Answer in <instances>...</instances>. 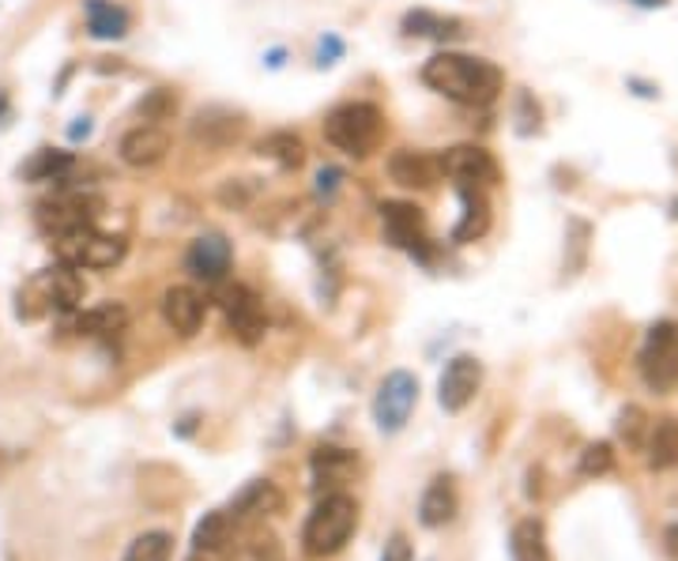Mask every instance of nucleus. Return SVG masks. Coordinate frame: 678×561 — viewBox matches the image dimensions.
<instances>
[{
  "label": "nucleus",
  "instance_id": "obj_40",
  "mask_svg": "<svg viewBox=\"0 0 678 561\" xmlns=\"http://www.w3.org/2000/svg\"><path fill=\"white\" fill-rule=\"evenodd\" d=\"M634 4H640V8H664L667 0H634Z\"/></svg>",
  "mask_w": 678,
  "mask_h": 561
},
{
  "label": "nucleus",
  "instance_id": "obj_34",
  "mask_svg": "<svg viewBox=\"0 0 678 561\" xmlns=\"http://www.w3.org/2000/svg\"><path fill=\"white\" fill-rule=\"evenodd\" d=\"M618 434L629 441V445H640V437H645V411L640 407H626L618 419Z\"/></svg>",
  "mask_w": 678,
  "mask_h": 561
},
{
  "label": "nucleus",
  "instance_id": "obj_19",
  "mask_svg": "<svg viewBox=\"0 0 678 561\" xmlns=\"http://www.w3.org/2000/svg\"><path fill=\"white\" fill-rule=\"evenodd\" d=\"M456 192H460L464 215L453 230V242L467 245V242H475V237H483L490 230V200H487V192L475 189V186H456Z\"/></svg>",
  "mask_w": 678,
  "mask_h": 561
},
{
  "label": "nucleus",
  "instance_id": "obj_7",
  "mask_svg": "<svg viewBox=\"0 0 678 561\" xmlns=\"http://www.w3.org/2000/svg\"><path fill=\"white\" fill-rule=\"evenodd\" d=\"M27 298H39L42 309L50 313H76L84 306V275L72 264L57 261L53 268L34 275L31 287H27Z\"/></svg>",
  "mask_w": 678,
  "mask_h": 561
},
{
  "label": "nucleus",
  "instance_id": "obj_32",
  "mask_svg": "<svg viewBox=\"0 0 678 561\" xmlns=\"http://www.w3.org/2000/svg\"><path fill=\"white\" fill-rule=\"evenodd\" d=\"M611 467H615V453H611L607 441H600V445H589L581 453V475H607Z\"/></svg>",
  "mask_w": 678,
  "mask_h": 561
},
{
  "label": "nucleus",
  "instance_id": "obj_2",
  "mask_svg": "<svg viewBox=\"0 0 678 561\" xmlns=\"http://www.w3.org/2000/svg\"><path fill=\"white\" fill-rule=\"evenodd\" d=\"M354 528H359V501L347 494H325L314 512H309L306 528H301V550L306 558H332L351 542Z\"/></svg>",
  "mask_w": 678,
  "mask_h": 561
},
{
  "label": "nucleus",
  "instance_id": "obj_22",
  "mask_svg": "<svg viewBox=\"0 0 678 561\" xmlns=\"http://www.w3.org/2000/svg\"><path fill=\"white\" fill-rule=\"evenodd\" d=\"M128 328V309L121 306V301H103V306L87 309L76 317V332L84 336H98V339H114L121 336Z\"/></svg>",
  "mask_w": 678,
  "mask_h": 561
},
{
  "label": "nucleus",
  "instance_id": "obj_37",
  "mask_svg": "<svg viewBox=\"0 0 678 561\" xmlns=\"http://www.w3.org/2000/svg\"><path fill=\"white\" fill-rule=\"evenodd\" d=\"M339 53H343V42L339 39H332V34H328L325 42H320V50H317V64L320 68H325V64H336V57Z\"/></svg>",
  "mask_w": 678,
  "mask_h": 561
},
{
  "label": "nucleus",
  "instance_id": "obj_11",
  "mask_svg": "<svg viewBox=\"0 0 678 561\" xmlns=\"http://www.w3.org/2000/svg\"><path fill=\"white\" fill-rule=\"evenodd\" d=\"M231 264H234L231 242H226V234H215V230L200 234L186 253V272L192 275V279L208 283V287L223 283L226 272H231Z\"/></svg>",
  "mask_w": 678,
  "mask_h": 561
},
{
  "label": "nucleus",
  "instance_id": "obj_1",
  "mask_svg": "<svg viewBox=\"0 0 678 561\" xmlns=\"http://www.w3.org/2000/svg\"><path fill=\"white\" fill-rule=\"evenodd\" d=\"M423 84L437 95H445L448 103L460 106H490L501 95V68L487 57H472V53H434L423 64Z\"/></svg>",
  "mask_w": 678,
  "mask_h": 561
},
{
  "label": "nucleus",
  "instance_id": "obj_15",
  "mask_svg": "<svg viewBox=\"0 0 678 561\" xmlns=\"http://www.w3.org/2000/svg\"><path fill=\"white\" fill-rule=\"evenodd\" d=\"M389 178L403 189H434L442 181V162L430 151L400 147V151L389 155Z\"/></svg>",
  "mask_w": 678,
  "mask_h": 561
},
{
  "label": "nucleus",
  "instance_id": "obj_17",
  "mask_svg": "<svg viewBox=\"0 0 678 561\" xmlns=\"http://www.w3.org/2000/svg\"><path fill=\"white\" fill-rule=\"evenodd\" d=\"M245 136V117L234 114V109H223V106H212V109H200L192 117V140L204 144V147H231Z\"/></svg>",
  "mask_w": 678,
  "mask_h": 561
},
{
  "label": "nucleus",
  "instance_id": "obj_26",
  "mask_svg": "<svg viewBox=\"0 0 678 561\" xmlns=\"http://www.w3.org/2000/svg\"><path fill=\"white\" fill-rule=\"evenodd\" d=\"M512 561H547V528L539 523L536 517L531 520H520L517 528H512Z\"/></svg>",
  "mask_w": 678,
  "mask_h": 561
},
{
  "label": "nucleus",
  "instance_id": "obj_8",
  "mask_svg": "<svg viewBox=\"0 0 678 561\" xmlns=\"http://www.w3.org/2000/svg\"><path fill=\"white\" fill-rule=\"evenodd\" d=\"M437 162H442V178L456 181V186L490 189V186H498V178H501L494 155L487 151V147H479V144L448 147V151L437 155Z\"/></svg>",
  "mask_w": 678,
  "mask_h": 561
},
{
  "label": "nucleus",
  "instance_id": "obj_39",
  "mask_svg": "<svg viewBox=\"0 0 678 561\" xmlns=\"http://www.w3.org/2000/svg\"><path fill=\"white\" fill-rule=\"evenodd\" d=\"M667 547H671V554L678 558V520L671 523V528H667Z\"/></svg>",
  "mask_w": 678,
  "mask_h": 561
},
{
  "label": "nucleus",
  "instance_id": "obj_35",
  "mask_svg": "<svg viewBox=\"0 0 678 561\" xmlns=\"http://www.w3.org/2000/svg\"><path fill=\"white\" fill-rule=\"evenodd\" d=\"M339 186H343V170L339 167H320L317 170V197L320 200H332Z\"/></svg>",
  "mask_w": 678,
  "mask_h": 561
},
{
  "label": "nucleus",
  "instance_id": "obj_5",
  "mask_svg": "<svg viewBox=\"0 0 678 561\" xmlns=\"http://www.w3.org/2000/svg\"><path fill=\"white\" fill-rule=\"evenodd\" d=\"M640 377L653 392H671L678 384V325L659 320L648 328L645 347H640Z\"/></svg>",
  "mask_w": 678,
  "mask_h": 561
},
{
  "label": "nucleus",
  "instance_id": "obj_30",
  "mask_svg": "<svg viewBox=\"0 0 678 561\" xmlns=\"http://www.w3.org/2000/svg\"><path fill=\"white\" fill-rule=\"evenodd\" d=\"M226 539H231V512H208V517L197 523L192 547H197V550H219Z\"/></svg>",
  "mask_w": 678,
  "mask_h": 561
},
{
  "label": "nucleus",
  "instance_id": "obj_10",
  "mask_svg": "<svg viewBox=\"0 0 678 561\" xmlns=\"http://www.w3.org/2000/svg\"><path fill=\"white\" fill-rule=\"evenodd\" d=\"M95 208H98V200L87 197V192H57V197L42 200L34 215H39V226L45 234L61 237V234H68V230L95 223Z\"/></svg>",
  "mask_w": 678,
  "mask_h": 561
},
{
  "label": "nucleus",
  "instance_id": "obj_12",
  "mask_svg": "<svg viewBox=\"0 0 678 561\" xmlns=\"http://www.w3.org/2000/svg\"><path fill=\"white\" fill-rule=\"evenodd\" d=\"M479 389H483V366L472 354H456L445 366L442 381H437V403H442L448 415H456V411H464L479 395Z\"/></svg>",
  "mask_w": 678,
  "mask_h": 561
},
{
  "label": "nucleus",
  "instance_id": "obj_6",
  "mask_svg": "<svg viewBox=\"0 0 678 561\" xmlns=\"http://www.w3.org/2000/svg\"><path fill=\"white\" fill-rule=\"evenodd\" d=\"M419 403V381L407 370H392L381 381L378 395H373V419H378L381 434H400L407 426L411 411Z\"/></svg>",
  "mask_w": 678,
  "mask_h": 561
},
{
  "label": "nucleus",
  "instance_id": "obj_31",
  "mask_svg": "<svg viewBox=\"0 0 678 561\" xmlns=\"http://www.w3.org/2000/svg\"><path fill=\"white\" fill-rule=\"evenodd\" d=\"M279 505V494L272 490V483H253L250 490L242 494V498L234 501L231 517H250V512H268Z\"/></svg>",
  "mask_w": 678,
  "mask_h": 561
},
{
  "label": "nucleus",
  "instance_id": "obj_18",
  "mask_svg": "<svg viewBox=\"0 0 678 561\" xmlns=\"http://www.w3.org/2000/svg\"><path fill=\"white\" fill-rule=\"evenodd\" d=\"M84 15H87V31L98 42H121L133 27V15L125 12L114 0H84Z\"/></svg>",
  "mask_w": 678,
  "mask_h": 561
},
{
  "label": "nucleus",
  "instance_id": "obj_33",
  "mask_svg": "<svg viewBox=\"0 0 678 561\" xmlns=\"http://www.w3.org/2000/svg\"><path fill=\"white\" fill-rule=\"evenodd\" d=\"M250 181L253 178H237V181L231 178L223 189H219V200H223L226 208H245L256 197V186H250Z\"/></svg>",
  "mask_w": 678,
  "mask_h": 561
},
{
  "label": "nucleus",
  "instance_id": "obj_14",
  "mask_svg": "<svg viewBox=\"0 0 678 561\" xmlns=\"http://www.w3.org/2000/svg\"><path fill=\"white\" fill-rule=\"evenodd\" d=\"M170 155V133L162 125H136L121 136V162L133 170H151Z\"/></svg>",
  "mask_w": 678,
  "mask_h": 561
},
{
  "label": "nucleus",
  "instance_id": "obj_38",
  "mask_svg": "<svg viewBox=\"0 0 678 561\" xmlns=\"http://www.w3.org/2000/svg\"><path fill=\"white\" fill-rule=\"evenodd\" d=\"M68 136H72V140H87V136H91V117H76V125L68 128Z\"/></svg>",
  "mask_w": 678,
  "mask_h": 561
},
{
  "label": "nucleus",
  "instance_id": "obj_9",
  "mask_svg": "<svg viewBox=\"0 0 678 561\" xmlns=\"http://www.w3.org/2000/svg\"><path fill=\"white\" fill-rule=\"evenodd\" d=\"M381 223H384V234L392 237V245L407 250L419 261H430V234H426L423 208L407 204V200H384Z\"/></svg>",
  "mask_w": 678,
  "mask_h": 561
},
{
  "label": "nucleus",
  "instance_id": "obj_21",
  "mask_svg": "<svg viewBox=\"0 0 678 561\" xmlns=\"http://www.w3.org/2000/svg\"><path fill=\"white\" fill-rule=\"evenodd\" d=\"M456 486L448 475H437L434 483L426 486L423 494V505H419V520H423V528H445L448 520L456 517Z\"/></svg>",
  "mask_w": 678,
  "mask_h": 561
},
{
  "label": "nucleus",
  "instance_id": "obj_41",
  "mask_svg": "<svg viewBox=\"0 0 678 561\" xmlns=\"http://www.w3.org/2000/svg\"><path fill=\"white\" fill-rule=\"evenodd\" d=\"M0 117H8V95L0 91Z\"/></svg>",
  "mask_w": 678,
  "mask_h": 561
},
{
  "label": "nucleus",
  "instance_id": "obj_29",
  "mask_svg": "<svg viewBox=\"0 0 678 561\" xmlns=\"http://www.w3.org/2000/svg\"><path fill=\"white\" fill-rule=\"evenodd\" d=\"M354 467H359V459L347 453V448H317L314 456V472L320 483H343Z\"/></svg>",
  "mask_w": 678,
  "mask_h": 561
},
{
  "label": "nucleus",
  "instance_id": "obj_13",
  "mask_svg": "<svg viewBox=\"0 0 678 561\" xmlns=\"http://www.w3.org/2000/svg\"><path fill=\"white\" fill-rule=\"evenodd\" d=\"M223 313H226V328L242 339V343H261L264 339V328H268V320H264V309H261V298L242 287V283H234V287L223 290Z\"/></svg>",
  "mask_w": 678,
  "mask_h": 561
},
{
  "label": "nucleus",
  "instance_id": "obj_4",
  "mask_svg": "<svg viewBox=\"0 0 678 561\" xmlns=\"http://www.w3.org/2000/svg\"><path fill=\"white\" fill-rule=\"evenodd\" d=\"M57 242V261L72 264L76 272H106L114 264L125 261V237L117 234H106L98 230L95 223L91 226H80V230H68V234L53 237Z\"/></svg>",
  "mask_w": 678,
  "mask_h": 561
},
{
  "label": "nucleus",
  "instance_id": "obj_27",
  "mask_svg": "<svg viewBox=\"0 0 678 561\" xmlns=\"http://www.w3.org/2000/svg\"><path fill=\"white\" fill-rule=\"evenodd\" d=\"M181 98L173 87H151L148 95L136 103V114L144 117V125H159V121H170L173 114H178Z\"/></svg>",
  "mask_w": 678,
  "mask_h": 561
},
{
  "label": "nucleus",
  "instance_id": "obj_24",
  "mask_svg": "<svg viewBox=\"0 0 678 561\" xmlns=\"http://www.w3.org/2000/svg\"><path fill=\"white\" fill-rule=\"evenodd\" d=\"M261 155L276 162L279 170H298L301 162H306V144H301V136L290 133V128H276V133H268L261 140Z\"/></svg>",
  "mask_w": 678,
  "mask_h": 561
},
{
  "label": "nucleus",
  "instance_id": "obj_36",
  "mask_svg": "<svg viewBox=\"0 0 678 561\" xmlns=\"http://www.w3.org/2000/svg\"><path fill=\"white\" fill-rule=\"evenodd\" d=\"M381 561H411V542L403 536H392V542L384 547V558Z\"/></svg>",
  "mask_w": 678,
  "mask_h": 561
},
{
  "label": "nucleus",
  "instance_id": "obj_28",
  "mask_svg": "<svg viewBox=\"0 0 678 561\" xmlns=\"http://www.w3.org/2000/svg\"><path fill=\"white\" fill-rule=\"evenodd\" d=\"M170 554H173L170 531H144V536L128 542L121 561H170Z\"/></svg>",
  "mask_w": 678,
  "mask_h": 561
},
{
  "label": "nucleus",
  "instance_id": "obj_23",
  "mask_svg": "<svg viewBox=\"0 0 678 561\" xmlns=\"http://www.w3.org/2000/svg\"><path fill=\"white\" fill-rule=\"evenodd\" d=\"M76 167V159H72L68 151H53V147H42V151H34L31 159L20 167V178L23 181H34V186H42V181H64Z\"/></svg>",
  "mask_w": 678,
  "mask_h": 561
},
{
  "label": "nucleus",
  "instance_id": "obj_16",
  "mask_svg": "<svg viewBox=\"0 0 678 561\" xmlns=\"http://www.w3.org/2000/svg\"><path fill=\"white\" fill-rule=\"evenodd\" d=\"M208 317V301L197 287H170L162 294V320L173 328L178 336H197L204 328Z\"/></svg>",
  "mask_w": 678,
  "mask_h": 561
},
{
  "label": "nucleus",
  "instance_id": "obj_25",
  "mask_svg": "<svg viewBox=\"0 0 678 561\" xmlns=\"http://www.w3.org/2000/svg\"><path fill=\"white\" fill-rule=\"evenodd\" d=\"M648 464L656 472L678 467V419H659L656 426H648Z\"/></svg>",
  "mask_w": 678,
  "mask_h": 561
},
{
  "label": "nucleus",
  "instance_id": "obj_20",
  "mask_svg": "<svg viewBox=\"0 0 678 561\" xmlns=\"http://www.w3.org/2000/svg\"><path fill=\"white\" fill-rule=\"evenodd\" d=\"M403 34H411V39H430V42H456V39H464V20L430 12V8H415V12L403 15Z\"/></svg>",
  "mask_w": 678,
  "mask_h": 561
},
{
  "label": "nucleus",
  "instance_id": "obj_3",
  "mask_svg": "<svg viewBox=\"0 0 678 561\" xmlns=\"http://www.w3.org/2000/svg\"><path fill=\"white\" fill-rule=\"evenodd\" d=\"M384 136V114L373 103H343L325 117V140L336 151L366 159Z\"/></svg>",
  "mask_w": 678,
  "mask_h": 561
}]
</instances>
